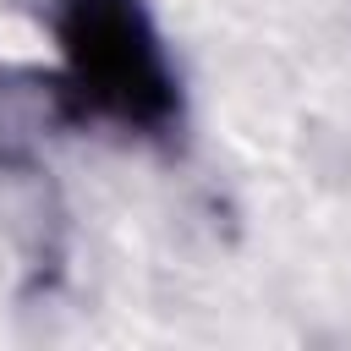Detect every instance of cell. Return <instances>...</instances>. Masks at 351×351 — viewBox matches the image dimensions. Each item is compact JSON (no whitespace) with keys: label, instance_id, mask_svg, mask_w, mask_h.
<instances>
[{"label":"cell","instance_id":"cell-1","mask_svg":"<svg viewBox=\"0 0 351 351\" xmlns=\"http://www.w3.org/2000/svg\"><path fill=\"white\" fill-rule=\"evenodd\" d=\"M55 27L71 66V93L88 110L143 132L170 121L176 82L143 0H55Z\"/></svg>","mask_w":351,"mask_h":351}]
</instances>
